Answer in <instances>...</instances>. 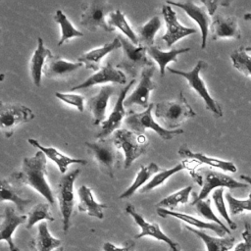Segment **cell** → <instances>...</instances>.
I'll return each instance as SVG.
<instances>
[{
	"instance_id": "cell-1",
	"label": "cell",
	"mask_w": 251,
	"mask_h": 251,
	"mask_svg": "<svg viewBox=\"0 0 251 251\" xmlns=\"http://www.w3.org/2000/svg\"><path fill=\"white\" fill-rule=\"evenodd\" d=\"M46 155L38 150L32 157L24 159L21 171L14 174L13 177L18 182L34 188L50 204H54V195L46 180Z\"/></svg>"
},
{
	"instance_id": "cell-2",
	"label": "cell",
	"mask_w": 251,
	"mask_h": 251,
	"mask_svg": "<svg viewBox=\"0 0 251 251\" xmlns=\"http://www.w3.org/2000/svg\"><path fill=\"white\" fill-rule=\"evenodd\" d=\"M154 115L164 126V128L174 130L187 119L195 117L196 113L180 91L177 99L174 101H161L156 103Z\"/></svg>"
},
{
	"instance_id": "cell-3",
	"label": "cell",
	"mask_w": 251,
	"mask_h": 251,
	"mask_svg": "<svg viewBox=\"0 0 251 251\" xmlns=\"http://www.w3.org/2000/svg\"><path fill=\"white\" fill-rule=\"evenodd\" d=\"M118 37L122 43L123 57L120 63L117 65V68L119 70H124L131 77V79H135L140 69L153 66L152 61L146 55L147 47L142 45L135 46L121 34H119Z\"/></svg>"
},
{
	"instance_id": "cell-4",
	"label": "cell",
	"mask_w": 251,
	"mask_h": 251,
	"mask_svg": "<svg viewBox=\"0 0 251 251\" xmlns=\"http://www.w3.org/2000/svg\"><path fill=\"white\" fill-rule=\"evenodd\" d=\"M155 107L154 103H150L149 107L141 113H131L125 119V124L127 126L129 130L133 131L136 135H141L146 128L154 130L164 140H170L175 136L183 132V129L176 128L169 130L164 128L156 123L152 117V110Z\"/></svg>"
},
{
	"instance_id": "cell-5",
	"label": "cell",
	"mask_w": 251,
	"mask_h": 251,
	"mask_svg": "<svg viewBox=\"0 0 251 251\" xmlns=\"http://www.w3.org/2000/svg\"><path fill=\"white\" fill-rule=\"evenodd\" d=\"M207 68V63L205 61L199 60L197 62V64L195 65V67L188 72H184V71H178V70H175L172 69L170 67H168L167 69L170 71V73L175 74V75H181L182 77H184L190 88H192L205 102L206 105V109H208L209 111L213 112L216 116L218 117H222L223 116V110L221 105L212 98V96L209 94L207 87L203 81V79L200 77V72L205 70Z\"/></svg>"
},
{
	"instance_id": "cell-6",
	"label": "cell",
	"mask_w": 251,
	"mask_h": 251,
	"mask_svg": "<svg viewBox=\"0 0 251 251\" xmlns=\"http://www.w3.org/2000/svg\"><path fill=\"white\" fill-rule=\"evenodd\" d=\"M80 174L79 169H75L65 176H63L58 184L57 197L59 200V207L62 215L63 231L67 232L71 226V216L75 205L74 184L75 178Z\"/></svg>"
},
{
	"instance_id": "cell-7",
	"label": "cell",
	"mask_w": 251,
	"mask_h": 251,
	"mask_svg": "<svg viewBox=\"0 0 251 251\" xmlns=\"http://www.w3.org/2000/svg\"><path fill=\"white\" fill-rule=\"evenodd\" d=\"M112 5L107 1H90L87 2L80 16V25L90 31L101 28L107 32L114 31L115 27L109 25L105 17L112 13Z\"/></svg>"
},
{
	"instance_id": "cell-8",
	"label": "cell",
	"mask_w": 251,
	"mask_h": 251,
	"mask_svg": "<svg viewBox=\"0 0 251 251\" xmlns=\"http://www.w3.org/2000/svg\"><path fill=\"white\" fill-rule=\"evenodd\" d=\"M113 143L118 149H122L125 154L124 168L128 169L131 164L142 154L145 153L148 142L142 143L133 131L122 128L114 132Z\"/></svg>"
},
{
	"instance_id": "cell-9",
	"label": "cell",
	"mask_w": 251,
	"mask_h": 251,
	"mask_svg": "<svg viewBox=\"0 0 251 251\" xmlns=\"http://www.w3.org/2000/svg\"><path fill=\"white\" fill-rule=\"evenodd\" d=\"M88 152L91 154L100 171L110 177L114 176L115 166L119 163V153L116 146L109 140L101 139L94 142H85Z\"/></svg>"
},
{
	"instance_id": "cell-10",
	"label": "cell",
	"mask_w": 251,
	"mask_h": 251,
	"mask_svg": "<svg viewBox=\"0 0 251 251\" xmlns=\"http://www.w3.org/2000/svg\"><path fill=\"white\" fill-rule=\"evenodd\" d=\"M34 119L32 111L24 105H3L0 112L1 127L6 137H11L14 128L21 123H27Z\"/></svg>"
},
{
	"instance_id": "cell-11",
	"label": "cell",
	"mask_w": 251,
	"mask_h": 251,
	"mask_svg": "<svg viewBox=\"0 0 251 251\" xmlns=\"http://www.w3.org/2000/svg\"><path fill=\"white\" fill-rule=\"evenodd\" d=\"M126 212L132 217V219L135 222V224L141 229V231L134 236L135 239H139V238L144 237V236H150V237H153V238H155V239H157L159 241L165 242L172 251H181L180 248H179L178 243L174 241L168 235H166L161 230V228H160L158 224L149 223L146 220H144V218L140 214H138L136 212L135 208L132 205H127L126 207Z\"/></svg>"
},
{
	"instance_id": "cell-12",
	"label": "cell",
	"mask_w": 251,
	"mask_h": 251,
	"mask_svg": "<svg viewBox=\"0 0 251 251\" xmlns=\"http://www.w3.org/2000/svg\"><path fill=\"white\" fill-rule=\"evenodd\" d=\"M217 187H226L229 189L246 188L247 184L243 182H239L227 175H225L213 170H205L201 191L198 195L194 193V200L192 201L191 204L199 200H205L206 197L209 195V193Z\"/></svg>"
},
{
	"instance_id": "cell-13",
	"label": "cell",
	"mask_w": 251,
	"mask_h": 251,
	"mask_svg": "<svg viewBox=\"0 0 251 251\" xmlns=\"http://www.w3.org/2000/svg\"><path fill=\"white\" fill-rule=\"evenodd\" d=\"M135 82V79H131L128 84L124 87L117 99V102L112 110V113L109 115V117L101 124L102 127L101 130L96 135V138L101 140L105 139L107 136H109L114 131L118 130L119 126H121L124 119H126V110H125V100H126V94L129 90V88L133 85Z\"/></svg>"
},
{
	"instance_id": "cell-14",
	"label": "cell",
	"mask_w": 251,
	"mask_h": 251,
	"mask_svg": "<svg viewBox=\"0 0 251 251\" xmlns=\"http://www.w3.org/2000/svg\"><path fill=\"white\" fill-rule=\"evenodd\" d=\"M155 72V67H145L141 72V79L136 86V88L132 91V93L126 98L125 107H130L132 105H138L142 108L147 109L149 107V94L152 90H154L157 85L152 80L153 74Z\"/></svg>"
},
{
	"instance_id": "cell-15",
	"label": "cell",
	"mask_w": 251,
	"mask_h": 251,
	"mask_svg": "<svg viewBox=\"0 0 251 251\" xmlns=\"http://www.w3.org/2000/svg\"><path fill=\"white\" fill-rule=\"evenodd\" d=\"M162 14L167 26V31L162 38L167 43V46L169 48L172 47L180 38L196 32V29L183 26L178 22L176 12L173 10V8L170 5L168 4L163 5Z\"/></svg>"
},
{
	"instance_id": "cell-16",
	"label": "cell",
	"mask_w": 251,
	"mask_h": 251,
	"mask_svg": "<svg viewBox=\"0 0 251 251\" xmlns=\"http://www.w3.org/2000/svg\"><path fill=\"white\" fill-rule=\"evenodd\" d=\"M106 82H115L120 84H126V75L120 71L118 68H115L111 63H107L104 67H101L100 70L86 78L80 84H77L72 87V91L84 89L96 84L106 83Z\"/></svg>"
},
{
	"instance_id": "cell-17",
	"label": "cell",
	"mask_w": 251,
	"mask_h": 251,
	"mask_svg": "<svg viewBox=\"0 0 251 251\" xmlns=\"http://www.w3.org/2000/svg\"><path fill=\"white\" fill-rule=\"evenodd\" d=\"M166 4L176 6L180 9H182L188 17H190L194 22H196L200 27L201 30V48L204 49L206 47L207 43V37H208V31L210 26V18L206 12L205 7L197 6L192 1H185V2H175V1H167Z\"/></svg>"
},
{
	"instance_id": "cell-18",
	"label": "cell",
	"mask_w": 251,
	"mask_h": 251,
	"mask_svg": "<svg viewBox=\"0 0 251 251\" xmlns=\"http://www.w3.org/2000/svg\"><path fill=\"white\" fill-rule=\"evenodd\" d=\"M25 221H27V217L25 215H17L13 207L7 206L5 208L3 220L0 225V240L7 242L10 251H19V248L13 241V233L16 228Z\"/></svg>"
},
{
	"instance_id": "cell-19",
	"label": "cell",
	"mask_w": 251,
	"mask_h": 251,
	"mask_svg": "<svg viewBox=\"0 0 251 251\" xmlns=\"http://www.w3.org/2000/svg\"><path fill=\"white\" fill-rule=\"evenodd\" d=\"M83 64L76 62H69L65 61L59 56L51 55L43 68V74L48 78H62L65 77L73 73H75L76 70H78Z\"/></svg>"
},
{
	"instance_id": "cell-20",
	"label": "cell",
	"mask_w": 251,
	"mask_h": 251,
	"mask_svg": "<svg viewBox=\"0 0 251 251\" xmlns=\"http://www.w3.org/2000/svg\"><path fill=\"white\" fill-rule=\"evenodd\" d=\"M114 93V88L111 85H104L100 88L99 92L91 97L87 102V108L92 114L94 126H98L105 121L106 110L108 101L111 95Z\"/></svg>"
},
{
	"instance_id": "cell-21",
	"label": "cell",
	"mask_w": 251,
	"mask_h": 251,
	"mask_svg": "<svg viewBox=\"0 0 251 251\" xmlns=\"http://www.w3.org/2000/svg\"><path fill=\"white\" fill-rule=\"evenodd\" d=\"M211 31L213 40L224 37H232L235 39H239L241 36L235 17L224 18L221 15H216L211 24Z\"/></svg>"
},
{
	"instance_id": "cell-22",
	"label": "cell",
	"mask_w": 251,
	"mask_h": 251,
	"mask_svg": "<svg viewBox=\"0 0 251 251\" xmlns=\"http://www.w3.org/2000/svg\"><path fill=\"white\" fill-rule=\"evenodd\" d=\"M119 48H122V43L120 38L117 36L111 42L104 44L102 47L83 53L81 56L78 57L77 62L84 64L85 68L88 70L98 72L100 70V61L102 60V58Z\"/></svg>"
},
{
	"instance_id": "cell-23",
	"label": "cell",
	"mask_w": 251,
	"mask_h": 251,
	"mask_svg": "<svg viewBox=\"0 0 251 251\" xmlns=\"http://www.w3.org/2000/svg\"><path fill=\"white\" fill-rule=\"evenodd\" d=\"M157 214L162 217V218H166L168 216H172L175 217L190 226H195L198 229H210L213 230L214 232H216V234H218L221 237H224L226 233V231L218 224L216 223H207V222H203L201 220H198L190 215L187 214H183L180 212H174L171 210H167L165 208H157Z\"/></svg>"
},
{
	"instance_id": "cell-24",
	"label": "cell",
	"mask_w": 251,
	"mask_h": 251,
	"mask_svg": "<svg viewBox=\"0 0 251 251\" xmlns=\"http://www.w3.org/2000/svg\"><path fill=\"white\" fill-rule=\"evenodd\" d=\"M28 143L31 144L32 146L36 147L37 149H39L40 151H42L46 157H48L49 159H51L53 162L56 163L59 171L64 174L66 173L69 165L71 164H79V165H86L87 161L83 160V159H75L73 157H69L67 155H64L63 153L59 152L56 148L54 147H46L43 146L42 144L39 143V141H37L36 139L33 138H28L27 139Z\"/></svg>"
},
{
	"instance_id": "cell-25",
	"label": "cell",
	"mask_w": 251,
	"mask_h": 251,
	"mask_svg": "<svg viewBox=\"0 0 251 251\" xmlns=\"http://www.w3.org/2000/svg\"><path fill=\"white\" fill-rule=\"evenodd\" d=\"M78 211L87 213L89 216L102 220L104 218L103 210L108 208L107 205L95 201L92 191L86 185H81L77 190Z\"/></svg>"
},
{
	"instance_id": "cell-26",
	"label": "cell",
	"mask_w": 251,
	"mask_h": 251,
	"mask_svg": "<svg viewBox=\"0 0 251 251\" xmlns=\"http://www.w3.org/2000/svg\"><path fill=\"white\" fill-rule=\"evenodd\" d=\"M52 55L51 51L45 47L41 37L37 38V47L30 61V74L33 83L36 86L41 85V75L47 59Z\"/></svg>"
},
{
	"instance_id": "cell-27",
	"label": "cell",
	"mask_w": 251,
	"mask_h": 251,
	"mask_svg": "<svg viewBox=\"0 0 251 251\" xmlns=\"http://www.w3.org/2000/svg\"><path fill=\"white\" fill-rule=\"evenodd\" d=\"M186 228L191 232H193L205 243L207 251H228L234 245L235 238L231 235L224 236V237H214L207 234L201 229H196L188 226H186Z\"/></svg>"
},
{
	"instance_id": "cell-28",
	"label": "cell",
	"mask_w": 251,
	"mask_h": 251,
	"mask_svg": "<svg viewBox=\"0 0 251 251\" xmlns=\"http://www.w3.org/2000/svg\"><path fill=\"white\" fill-rule=\"evenodd\" d=\"M178 154L180 156L186 157L188 159H193L200 163H203V164H206V165H209V166H212V167H215V168L226 171V172H231V173L236 172V167L232 162L212 158V157L206 156V155H204L202 153H198V152H196V153L192 152L185 145H182L179 147Z\"/></svg>"
},
{
	"instance_id": "cell-29",
	"label": "cell",
	"mask_w": 251,
	"mask_h": 251,
	"mask_svg": "<svg viewBox=\"0 0 251 251\" xmlns=\"http://www.w3.org/2000/svg\"><path fill=\"white\" fill-rule=\"evenodd\" d=\"M190 51L189 47H183L178 49H172L170 51H162L157 46H151L147 48V54L159 65L160 74L163 76L165 75V69L170 62H176L179 54Z\"/></svg>"
},
{
	"instance_id": "cell-30",
	"label": "cell",
	"mask_w": 251,
	"mask_h": 251,
	"mask_svg": "<svg viewBox=\"0 0 251 251\" xmlns=\"http://www.w3.org/2000/svg\"><path fill=\"white\" fill-rule=\"evenodd\" d=\"M159 171H160V168L154 162L148 164L147 166H141L140 170L136 174V176H135L133 182L131 183V185L128 188H126L119 196V198L125 199V198L131 197L138 188H140L147 180L151 179Z\"/></svg>"
},
{
	"instance_id": "cell-31",
	"label": "cell",
	"mask_w": 251,
	"mask_h": 251,
	"mask_svg": "<svg viewBox=\"0 0 251 251\" xmlns=\"http://www.w3.org/2000/svg\"><path fill=\"white\" fill-rule=\"evenodd\" d=\"M32 245L37 251H52L58 249L62 245V241L53 237L47 227V223L42 222L37 228V235L31 241Z\"/></svg>"
},
{
	"instance_id": "cell-32",
	"label": "cell",
	"mask_w": 251,
	"mask_h": 251,
	"mask_svg": "<svg viewBox=\"0 0 251 251\" xmlns=\"http://www.w3.org/2000/svg\"><path fill=\"white\" fill-rule=\"evenodd\" d=\"M161 26V21L159 16L152 17L145 25L138 28L137 31V38L139 45L145 47H151L154 44L155 34L159 30Z\"/></svg>"
},
{
	"instance_id": "cell-33",
	"label": "cell",
	"mask_w": 251,
	"mask_h": 251,
	"mask_svg": "<svg viewBox=\"0 0 251 251\" xmlns=\"http://www.w3.org/2000/svg\"><path fill=\"white\" fill-rule=\"evenodd\" d=\"M54 21L58 23L61 27V38L58 42V46H61L63 43L73 37H80L83 35L81 31H79L73 25V24L68 20L67 16L61 10L56 11Z\"/></svg>"
},
{
	"instance_id": "cell-34",
	"label": "cell",
	"mask_w": 251,
	"mask_h": 251,
	"mask_svg": "<svg viewBox=\"0 0 251 251\" xmlns=\"http://www.w3.org/2000/svg\"><path fill=\"white\" fill-rule=\"evenodd\" d=\"M1 202L3 201H11L13 202L18 211L20 213H24L25 211L26 206L30 204L32 201L30 199H25L19 196L13 187V185L7 179H2L1 181Z\"/></svg>"
},
{
	"instance_id": "cell-35",
	"label": "cell",
	"mask_w": 251,
	"mask_h": 251,
	"mask_svg": "<svg viewBox=\"0 0 251 251\" xmlns=\"http://www.w3.org/2000/svg\"><path fill=\"white\" fill-rule=\"evenodd\" d=\"M108 24L110 26L118 27L121 31H123L126 34V36L130 40L131 43H133L134 45H139L137 35L134 33L132 28L128 25L127 21L126 20L125 15L120 10H117L109 14Z\"/></svg>"
},
{
	"instance_id": "cell-36",
	"label": "cell",
	"mask_w": 251,
	"mask_h": 251,
	"mask_svg": "<svg viewBox=\"0 0 251 251\" xmlns=\"http://www.w3.org/2000/svg\"><path fill=\"white\" fill-rule=\"evenodd\" d=\"M186 166L184 165V162L182 163H179L177 165H176L175 167H173L172 169H169V170H163L161 171L160 173L156 174L150 180L148 183H146L143 187H141L139 189V192L140 193H146L148 191H151L152 189L156 188L157 186L163 184L170 176H172L173 175L180 172L181 170L185 169Z\"/></svg>"
},
{
	"instance_id": "cell-37",
	"label": "cell",
	"mask_w": 251,
	"mask_h": 251,
	"mask_svg": "<svg viewBox=\"0 0 251 251\" xmlns=\"http://www.w3.org/2000/svg\"><path fill=\"white\" fill-rule=\"evenodd\" d=\"M42 220L54 222V218L49 211V205L47 203H40L35 205L27 214V221L25 227L30 229L36 223Z\"/></svg>"
},
{
	"instance_id": "cell-38",
	"label": "cell",
	"mask_w": 251,
	"mask_h": 251,
	"mask_svg": "<svg viewBox=\"0 0 251 251\" xmlns=\"http://www.w3.org/2000/svg\"><path fill=\"white\" fill-rule=\"evenodd\" d=\"M232 65L244 75H251V56L245 52V47L240 46L230 54Z\"/></svg>"
},
{
	"instance_id": "cell-39",
	"label": "cell",
	"mask_w": 251,
	"mask_h": 251,
	"mask_svg": "<svg viewBox=\"0 0 251 251\" xmlns=\"http://www.w3.org/2000/svg\"><path fill=\"white\" fill-rule=\"evenodd\" d=\"M192 190V186H186L173 194H170L169 196L165 197L164 199H162L161 201L158 202L157 206L158 208H175L176 206H177L178 204H185L188 202V198H189V194Z\"/></svg>"
},
{
	"instance_id": "cell-40",
	"label": "cell",
	"mask_w": 251,
	"mask_h": 251,
	"mask_svg": "<svg viewBox=\"0 0 251 251\" xmlns=\"http://www.w3.org/2000/svg\"><path fill=\"white\" fill-rule=\"evenodd\" d=\"M193 206H195L196 211L198 213V215H200L202 218L206 219V220H210L216 224H218L219 226H221L227 234H230V230L218 219V217L214 214V212L212 211L211 208V204H210V200L209 199H205V200H199L193 204H191Z\"/></svg>"
},
{
	"instance_id": "cell-41",
	"label": "cell",
	"mask_w": 251,
	"mask_h": 251,
	"mask_svg": "<svg viewBox=\"0 0 251 251\" xmlns=\"http://www.w3.org/2000/svg\"><path fill=\"white\" fill-rule=\"evenodd\" d=\"M226 198L229 206V212L232 216L240 214L243 211H251V191L246 200L236 199L230 194V192L226 193Z\"/></svg>"
},
{
	"instance_id": "cell-42",
	"label": "cell",
	"mask_w": 251,
	"mask_h": 251,
	"mask_svg": "<svg viewBox=\"0 0 251 251\" xmlns=\"http://www.w3.org/2000/svg\"><path fill=\"white\" fill-rule=\"evenodd\" d=\"M223 193H224V189L223 188H218V189H216L214 191V193L212 195V198H213L215 206H216L218 212L220 213V215L226 220V222L227 223V225L230 227V229L234 230V229H236L237 226H236V224L233 221H231V219L229 218V216L227 214V211H226L225 203H224Z\"/></svg>"
},
{
	"instance_id": "cell-43",
	"label": "cell",
	"mask_w": 251,
	"mask_h": 251,
	"mask_svg": "<svg viewBox=\"0 0 251 251\" xmlns=\"http://www.w3.org/2000/svg\"><path fill=\"white\" fill-rule=\"evenodd\" d=\"M55 96L58 99L62 100L63 102L76 107L79 112H83V110H84V97L82 95L73 94V93L55 92Z\"/></svg>"
},
{
	"instance_id": "cell-44",
	"label": "cell",
	"mask_w": 251,
	"mask_h": 251,
	"mask_svg": "<svg viewBox=\"0 0 251 251\" xmlns=\"http://www.w3.org/2000/svg\"><path fill=\"white\" fill-rule=\"evenodd\" d=\"M244 241L239 242L233 251H251V225L244 223V231L241 233Z\"/></svg>"
},
{
	"instance_id": "cell-45",
	"label": "cell",
	"mask_w": 251,
	"mask_h": 251,
	"mask_svg": "<svg viewBox=\"0 0 251 251\" xmlns=\"http://www.w3.org/2000/svg\"><path fill=\"white\" fill-rule=\"evenodd\" d=\"M102 248H103V251H131L134 248V242L129 240L126 242L125 246L123 247H118L111 242H105Z\"/></svg>"
},
{
	"instance_id": "cell-46",
	"label": "cell",
	"mask_w": 251,
	"mask_h": 251,
	"mask_svg": "<svg viewBox=\"0 0 251 251\" xmlns=\"http://www.w3.org/2000/svg\"><path fill=\"white\" fill-rule=\"evenodd\" d=\"M202 4H204L205 8L208 10L209 15H213L218 7V5H224L227 6L229 5V2H220V1H201Z\"/></svg>"
},
{
	"instance_id": "cell-47",
	"label": "cell",
	"mask_w": 251,
	"mask_h": 251,
	"mask_svg": "<svg viewBox=\"0 0 251 251\" xmlns=\"http://www.w3.org/2000/svg\"><path fill=\"white\" fill-rule=\"evenodd\" d=\"M240 178L243 179V180H246L250 185H251V177L249 176H245V175H241L240 176Z\"/></svg>"
},
{
	"instance_id": "cell-48",
	"label": "cell",
	"mask_w": 251,
	"mask_h": 251,
	"mask_svg": "<svg viewBox=\"0 0 251 251\" xmlns=\"http://www.w3.org/2000/svg\"><path fill=\"white\" fill-rule=\"evenodd\" d=\"M243 18H244V20L251 22V13H247V14H245Z\"/></svg>"
},
{
	"instance_id": "cell-49",
	"label": "cell",
	"mask_w": 251,
	"mask_h": 251,
	"mask_svg": "<svg viewBox=\"0 0 251 251\" xmlns=\"http://www.w3.org/2000/svg\"><path fill=\"white\" fill-rule=\"evenodd\" d=\"M245 51H249V52H251V46H248V47H245Z\"/></svg>"
},
{
	"instance_id": "cell-50",
	"label": "cell",
	"mask_w": 251,
	"mask_h": 251,
	"mask_svg": "<svg viewBox=\"0 0 251 251\" xmlns=\"http://www.w3.org/2000/svg\"><path fill=\"white\" fill-rule=\"evenodd\" d=\"M56 251H64V247H63V246H61V247H59Z\"/></svg>"
}]
</instances>
